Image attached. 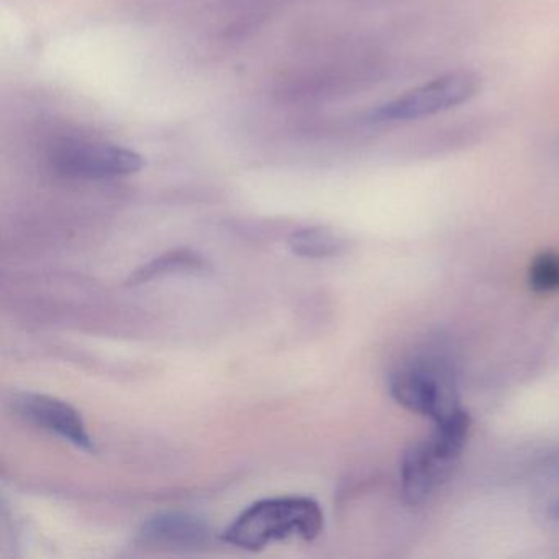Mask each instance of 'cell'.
<instances>
[{
    "mask_svg": "<svg viewBox=\"0 0 559 559\" xmlns=\"http://www.w3.org/2000/svg\"><path fill=\"white\" fill-rule=\"evenodd\" d=\"M323 522L322 507L312 497H270L247 507L222 538L237 548L261 551L284 539L313 542L322 533Z\"/></svg>",
    "mask_w": 559,
    "mask_h": 559,
    "instance_id": "1",
    "label": "cell"
},
{
    "mask_svg": "<svg viewBox=\"0 0 559 559\" xmlns=\"http://www.w3.org/2000/svg\"><path fill=\"white\" fill-rule=\"evenodd\" d=\"M471 417L460 412L451 420L437 424L433 433L405 451L401 463L402 497L408 506L425 502L443 486L466 447Z\"/></svg>",
    "mask_w": 559,
    "mask_h": 559,
    "instance_id": "2",
    "label": "cell"
},
{
    "mask_svg": "<svg viewBox=\"0 0 559 559\" xmlns=\"http://www.w3.org/2000/svg\"><path fill=\"white\" fill-rule=\"evenodd\" d=\"M389 391L402 407L443 424L463 412L456 382L447 366L420 361L395 369Z\"/></svg>",
    "mask_w": 559,
    "mask_h": 559,
    "instance_id": "3",
    "label": "cell"
},
{
    "mask_svg": "<svg viewBox=\"0 0 559 559\" xmlns=\"http://www.w3.org/2000/svg\"><path fill=\"white\" fill-rule=\"evenodd\" d=\"M477 91H479V80L476 74L456 71L382 104L378 109L372 110L369 119L376 123L412 122V120L425 119L467 103L476 96Z\"/></svg>",
    "mask_w": 559,
    "mask_h": 559,
    "instance_id": "4",
    "label": "cell"
},
{
    "mask_svg": "<svg viewBox=\"0 0 559 559\" xmlns=\"http://www.w3.org/2000/svg\"><path fill=\"white\" fill-rule=\"evenodd\" d=\"M12 407L27 424L63 438L86 453H96V443L91 438L83 417L68 402L53 395L22 392L12 399Z\"/></svg>",
    "mask_w": 559,
    "mask_h": 559,
    "instance_id": "5",
    "label": "cell"
},
{
    "mask_svg": "<svg viewBox=\"0 0 559 559\" xmlns=\"http://www.w3.org/2000/svg\"><path fill=\"white\" fill-rule=\"evenodd\" d=\"M143 158L130 150L112 145H80L57 158L58 171L73 178L104 179L127 176L143 168Z\"/></svg>",
    "mask_w": 559,
    "mask_h": 559,
    "instance_id": "6",
    "label": "cell"
},
{
    "mask_svg": "<svg viewBox=\"0 0 559 559\" xmlns=\"http://www.w3.org/2000/svg\"><path fill=\"white\" fill-rule=\"evenodd\" d=\"M212 528L205 520L185 512H166L150 519L140 532V542L159 549H198L209 545Z\"/></svg>",
    "mask_w": 559,
    "mask_h": 559,
    "instance_id": "7",
    "label": "cell"
},
{
    "mask_svg": "<svg viewBox=\"0 0 559 559\" xmlns=\"http://www.w3.org/2000/svg\"><path fill=\"white\" fill-rule=\"evenodd\" d=\"M211 263L207 258L189 248H178L153 258L148 263L142 264L130 274L127 284L140 286L155 280L168 276H204L211 273Z\"/></svg>",
    "mask_w": 559,
    "mask_h": 559,
    "instance_id": "8",
    "label": "cell"
},
{
    "mask_svg": "<svg viewBox=\"0 0 559 559\" xmlns=\"http://www.w3.org/2000/svg\"><path fill=\"white\" fill-rule=\"evenodd\" d=\"M289 247L297 257L325 260L342 254L346 243L340 235L329 228L307 227L290 235Z\"/></svg>",
    "mask_w": 559,
    "mask_h": 559,
    "instance_id": "9",
    "label": "cell"
},
{
    "mask_svg": "<svg viewBox=\"0 0 559 559\" xmlns=\"http://www.w3.org/2000/svg\"><path fill=\"white\" fill-rule=\"evenodd\" d=\"M528 283L535 293H558L559 254L549 253V251L538 254L530 266Z\"/></svg>",
    "mask_w": 559,
    "mask_h": 559,
    "instance_id": "10",
    "label": "cell"
},
{
    "mask_svg": "<svg viewBox=\"0 0 559 559\" xmlns=\"http://www.w3.org/2000/svg\"><path fill=\"white\" fill-rule=\"evenodd\" d=\"M551 515L559 520V502L551 507Z\"/></svg>",
    "mask_w": 559,
    "mask_h": 559,
    "instance_id": "11",
    "label": "cell"
}]
</instances>
